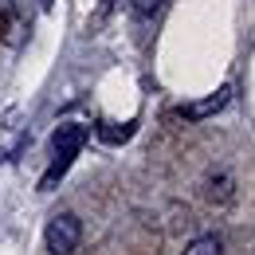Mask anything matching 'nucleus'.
<instances>
[{
    "label": "nucleus",
    "instance_id": "f257e3e1",
    "mask_svg": "<svg viewBox=\"0 0 255 255\" xmlns=\"http://www.w3.org/2000/svg\"><path fill=\"white\" fill-rule=\"evenodd\" d=\"M87 137H91V129L83 126V122H63V126L55 129V137H51V153H55V157H51V169H47L43 181H39V192L55 189V181L71 169V161L79 157V149L87 145Z\"/></svg>",
    "mask_w": 255,
    "mask_h": 255
},
{
    "label": "nucleus",
    "instance_id": "20e7f679",
    "mask_svg": "<svg viewBox=\"0 0 255 255\" xmlns=\"http://www.w3.org/2000/svg\"><path fill=\"white\" fill-rule=\"evenodd\" d=\"M220 252H224L220 236H196L189 248H185V255H220Z\"/></svg>",
    "mask_w": 255,
    "mask_h": 255
},
{
    "label": "nucleus",
    "instance_id": "f03ea898",
    "mask_svg": "<svg viewBox=\"0 0 255 255\" xmlns=\"http://www.w3.org/2000/svg\"><path fill=\"white\" fill-rule=\"evenodd\" d=\"M43 240H47V252L51 255H71L79 248V240H83V224H79L75 212H59V216H51Z\"/></svg>",
    "mask_w": 255,
    "mask_h": 255
},
{
    "label": "nucleus",
    "instance_id": "7ed1b4c3",
    "mask_svg": "<svg viewBox=\"0 0 255 255\" xmlns=\"http://www.w3.org/2000/svg\"><path fill=\"white\" fill-rule=\"evenodd\" d=\"M232 102V87L224 83L216 95H208V98H200V102H185V106H177V114L185 118V122H204V118H212V114H220L224 106Z\"/></svg>",
    "mask_w": 255,
    "mask_h": 255
},
{
    "label": "nucleus",
    "instance_id": "423d86ee",
    "mask_svg": "<svg viewBox=\"0 0 255 255\" xmlns=\"http://www.w3.org/2000/svg\"><path fill=\"white\" fill-rule=\"evenodd\" d=\"M161 0H129V12L137 16V20H149V16H157Z\"/></svg>",
    "mask_w": 255,
    "mask_h": 255
},
{
    "label": "nucleus",
    "instance_id": "39448f33",
    "mask_svg": "<svg viewBox=\"0 0 255 255\" xmlns=\"http://www.w3.org/2000/svg\"><path fill=\"white\" fill-rule=\"evenodd\" d=\"M98 133H102L110 145H118V141H129V137H133V122H122V126H118V122H102Z\"/></svg>",
    "mask_w": 255,
    "mask_h": 255
}]
</instances>
